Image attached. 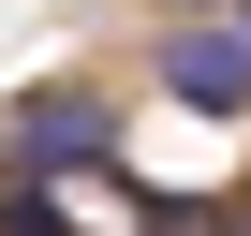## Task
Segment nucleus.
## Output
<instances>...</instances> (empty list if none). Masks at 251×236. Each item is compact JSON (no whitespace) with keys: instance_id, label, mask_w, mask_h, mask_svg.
<instances>
[{"instance_id":"obj_1","label":"nucleus","mask_w":251,"mask_h":236,"mask_svg":"<svg viewBox=\"0 0 251 236\" xmlns=\"http://www.w3.org/2000/svg\"><path fill=\"white\" fill-rule=\"evenodd\" d=\"M118 148V103L103 89H15L0 103V192H59Z\"/></svg>"},{"instance_id":"obj_2","label":"nucleus","mask_w":251,"mask_h":236,"mask_svg":"<svg viewBox=\"0 0 251 236\" xmlns=\"http://www.w3.org/2000/svg\"><path fill=\"white\" fill-rule=\"evenodd\" d=\"M163 103H192V118H251V15H236V0H207V15L163 30Z\"/></svg>"},{"instance_id":"obj_3","label":"nucleus","mask_w":251,"mask_h":236,"mask_svg":"<svg viewBox=\"0 0 251 236\" xmlns=\"http://www.w3.org/2000/svg\"><path fill=\"white\" fill-rule=\"evenodd\" d=\"M192 236H251V207H222V221H192Z\"/></svg>"}]
</instances>
